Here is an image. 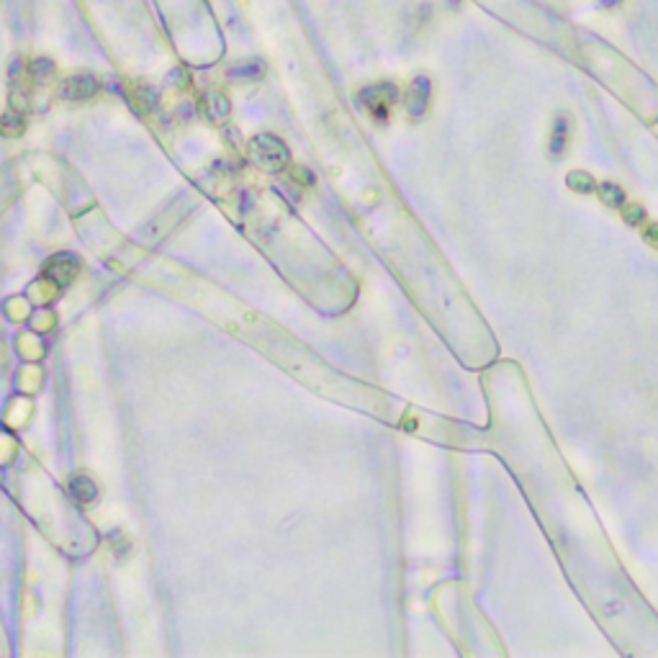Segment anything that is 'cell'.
Wrapping results in <instances>:
<instances>
[{"label":"cell","mask_w":658,"mask_h":658,"mask_svg":"<svg viewBox=\"0 0 658 658\" xmlns=\"http://www.w3.org/2000/svg\"><path fill=\"white\" fill-rule=\"evenodd\" d=\"M249 155H252V163H257L262 170L278 172L288 168L290 163V152L286 147L283 139H278L276 134H257L252 142H249Z\"/></svg>","instance_id":"obj_1"},{"label":"cell","mask_w":658,"mask_h":658,"mask_svg":"<svg viewBox=\"0 0 658 658\" xmlns=\"http://www.w3.org/2000/svg\"><path fill=\"white\" fill-rule=\"evenodd\" d=\"M358 103H360L375 121H386L389 111L399 103V88L394 83H373L365 86L358 93Z\"/></svg>","instance_id":"obj_2"},{"label":"cell","mask_w":658,"mask_h":658,"mask_svg":"<svg viewBox=\"0 0 658 658\" xmlns=\"http://www.w3.org/2000/svg\"><path fill=\"white\" fill-rule=\"evenodd\" d=\"M80 273V260L70 252H59V255L49 257L44 265V278L52 281L57 288H67V286L78 278Z\"/></svg>","instance_id":"obj_3"},{"label":"cell","mask_w":658,"mask_h":658,"mask_svg":"<svg viewBox=\"0 0 658 658\" xmlns=\"http://www.w3.org/2000/svg\"><path fill=\"white\" fill-rule=\"evenodd\" d=\"M430 98H432V83L427 75H417L411 80L409 88H406V95H404V108L411 119H422L430 108Z\"/></svg>","instance_id":"obj_4"},{"label":"cell","mask_w":658,"mask_h":658,"mask_svg":"<svg viewBox=\"0 0 658 658\" xmlns=\"http://www.w3.org/2000/svg\"><path fill=\"white\" fill-rule=\"evenodd\" d=\"M98 88H100V83L95 75H90V72H78V75H70V78L62 80L59 95L67 100H88L98 93Z\"/></svg>","instance_id":"obj_5"},{"label":"cell","mask_w":658,"mask_h":658,"mask_svg":"<svg viewBox=\"0 0 658 658\" xmlns=\"http://www.w3.org/2000/svg\"><path fill=\"white\" fill-rule=\"evenodd\" d=\"M67 491H70V496L78 504H90V502H95V496H98V486H95V481L86 474L72 476L70 483H67Z\"/></svg>","instance_id":"obj_6"},{"label":"cell","mask_w":658,"mask_h":658,"mask_svg":"<svg viewBox=\"0 0 658 658\" xmlns=\"http://www.w3.org/2000/svg\"><path fill=\"white\" fill-rule=\"evenodd\" d=\"M568 134H571V121L566 114H558L556 124H553V134H551V157H563L568 149Z\"/></svg>","instance_id":"obj_7"},{"label":"cell","mask_w":658,"mask_h":658,"mask_svg":"<svg viewBox=\"0 0 658 658\" xmlns=\"http://www.w3.org/2000/svg\"><path fill=\"white\" fill-rule=\"evenodd\" d=\"M229 111H232V106H229V98L224 93H208L204 98V116L211 124H221L229 116Z\"/></svg>","instance_id":"obj_8"},{"label":"cell","mask_w":658,"mask_h":658,"mask_svg":"<svg viewBox=\"0 0 658 658\" xmlns=\"http://www.w3.org/2000/svg\"><path fill=\"white\" fill-rule=\"evenodd\" d=\"M597 191H599V199L604 201L609 208H623V206L628 204V196H625V191L617 183H601V185H597Z\"/></svg>","instance_id":"obj_9"},{"label":"cell","mask_w":658,"mask_h":658,"mask_svg":"<svg viewBox=\"0 0 658 658\" xmlns=\"http://www.w3.org/2000/svg\"><path fill=\"white\" fill-rule=\"evenodd\" d=\"M23 129H26V121L18 111H8L6 116H0V134L13 139V136H21Z\"/></svg>","instance_id":"obj_10"},{"label":"cell","mask_w":658,"mask_h":658,"mask_svg":"<svg viewBox=\"0 0 658 658\" xmlns=\"http://www.w3.org/2000/svg\"><path fill=\"white\" fill-rule=\"evenodd\" d=\"M29 78L34 80L36 86L49 83V80L54 78V62H52V59H47V57L34 59V62L29 64Z\"/></svg>","instance_id":"obj_11"},{"label":"cell","mask_w":658,"mask_h":658,"mask_svg":"<svg viewBox=\"0 0 658 658\" xmlns=\"http://www.w3.org/2000/svg\"><path fill=\"white\" fill-rule=\"evenodd\" d=\"M131 103H134L139 111H152L157 106V90L149 86H134L131 93Z\"/></svg>","instance_id":"obj_12"},{"label":"cell","mask_w":658,"mask_h":658,"mask_svg":"<svg viewBox=\"0 0 658 658\" xmlns=\"http://www.w3.org/2000/svg\"><path fill=\"white\" fill-rule=\"evenodd\" d=\"M566 183H568V188H573L576 193H592V191H597L594 177L589 175L587 170H573V172H568Z\"/></svg>","instance_id":"obj_13"},{"label":"cell","mask_w":658,"mask_h":658,"mask_svg":"<svg viewBox=\"0 0 658 658\" xmlns=\"http://www.w3.org/2000/svg\"><path fill=\"white\" fill-rule=\"evenodd\" d=\"M234 78H260L262 75V62H240L237 67L229 70Z\"/></svg>","instance_id":"obj_14"},{"label":"cell","mask_w":658,"mask_h":658,"mask_svg":"<svg viewBox=\"0 0 658 658\" xmlns=\"http://www.w3.org/2000/svg\"><path fill=\"white\" fill-rule=\"evenodd\" d=\"M623 216H625V221H628V224H640V221H643V216H645V211H643V206H628V204H625L623 206Z\"/></svg>","instance_id":"obj_15"},{"label":"cell","mask_w":658,"mask_h":658,"mask_svg":"<svg viewBox=\"0 0 658 658\" xmlns=\"http://www.w3.org/2000/svg\"><path fill=\"white\" fill-rule=\"evenodd\" d=\"M643 237H645V242H651L653 247L658 249V224H648V227L643 229Z\"/></svg>","instance_id":"obj_16"},{"label":"cell","mask_w":658,"mask_h":658,"mask_svg":"<svg viewBox=\"0 0 658 658\" xmlns=\"http://www.w3.org/2000/svg\"><path fill=\"white\" fill-rule=\"evenodd\" d=\"M599 3H601L604 8H615V6H620L623 0H599Z\"/></svg>","instance_id":"obj_17"}]
</instances>
